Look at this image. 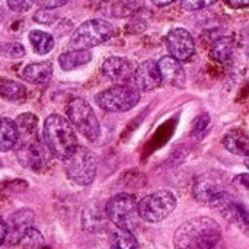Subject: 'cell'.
I'll return each instance as SVG.
<instances>
[{"label": "cell", "mask_w": 249, "mask_h": 249, "mask_svg": "<svg viewBox=\"0 0 249 249\" xmlns=\"http://www.w3.org/2000/svg\"><path fill=\"white\" fill-rule=\"evenodd\" d=\"M6 233H7V231H6V222L0 217V247L6 242Z\"/></svg>", "instance_id": "cell-31"}, {"label": "cell", "mask_w": 249, "mask_h": 249, "mask_svg": "<svg viewBox=\"0 0 249 249\" xmlns=\"http://www.w3.org/2000/svg\"><path fill=\"white\" fill-rule=\"evenodd\" d=\"M193 194L197 201L209 204L219 212H222L232 201V197L228 191L226 177L219 171H212L200 175L194 182Z\"/></svg>", "instance_id": "cell-3"}, {"label": "cell", "mask_w": 249, "mask_h": 249, "mask_svg": "<svg viewBox=\"0 0 249 249\" xmlns=\"http://www.w3.org/2000/svg\"><path fill=\"white\" fill-rule=\"evenodd\" d=\"M34 212L31 209H22L15 212L6 222V242L9 245H16L26 229L34 223Z\"/></svg>", "instance_id": "cell-12"}, {"label": "cell", "mask_w": 249, "mask_h": 249, "mask_svg": "<svg viewBox=\"0 0 249 249\" xmlns=\"http://www.w3.org/2000/svg\"><path fill=\"white\" fill-rule=\"evenodd\" d=\"M217 0H182V7L188 12H196L214 4Z\"/></svg>", "instance_id": "cell-26"}, {"label": "cell", "mask_w": 249, "mask_h": 249, "mask_svg": "<svg viewBox=\"0 0 249 249\" xmlns=\"http://www.w3.org/2000/svg\"><path fill=\"white\" fill-rule=\"evenodd\" d=\"M67 178L77 185H89L96 175V158L83 146H76L74 150L63 159Z\"/></svg>", "instance_id": "cell-4"}, {"label": "cell", "mask_w": 249, "mask_h": 249, "mask_svg": "<svg viewBox=\"0 0 249 249\" xmlns=\"http://www.w3.org/2000/svg\"><path fill=\"white\" fill-rule=\"evenodd\" d=\"M34 4V0H7V6L13 12H28Z\"/></svg>", "instance_id": "cell-27"}, {"label": "cell", "mask_w": 249, "mask_h": 249, "mask_svg": "<svg viewBox=\"0 0 249 249\" xmlns=\"http://www.w3.org/2000/svg\"><path fill=\"white\" fill-rule=\"evenodd\" d=\"M90 1H93V3H101V1H104V0H90Z\"/></svg>", "instance_id": "cell-33"}, {"label": "cell", "mask_w": 249, "mask_h": 249, "mask_svg": "<svg viewBox=\"0 0 249 249\" xmlns=\"http://www.w3.org/2000/svg\"><path fill=\"white\" fill-rule=\"evenodd\" d=\"M42 242H44L42 235L36 229H34L31 226L29 229H26L23 232V235L20 236V239L18 241L16 245L20 247V249H35L38 248V247H41Z\"/></svg>", "instance_id": "cell-25"}, {"label": "cell", "mask_w": 249, "mask_h": 249, "mask_svg": "<svg viewBox=\"0 0 249 249\" xmlns=\"http://www.w3.org/2000/svg\"><path fill=\"white\" fill-rule=\"evenodd\" d=\"M114 35V28L109 22L102 19H89L83 22L70 36V48L89 50L104 44Z\"/></svg>", "instance_id": "cell-5"}, {"label": "cell", "mask_w": 249, "mask_h": 249, "mask_svg": "<svg viewBox=\"0 0 249 249\" xmlns=\"http://www.w3.org/2000/svg\"><path fill=\"white\" fill-rule=\"evenodd\" d=\"M109 244L112 249H139V242L133 232L120 228H117V231L111 233Z\"/></svg>", "instance_id": "cell-23"}, {"label": "cell", "mask_w": 249, "mask_h": 249, "mask_svg": "<svg viewBox=\"0 0 249 249\" xmlns=\"http://www.w3.org/2000/svg\"><path fill=\"white\" fill-rule=\"evenodd\" d=\"M107 217L120 229L133 231L139 222L137 201L130 194H117L114 196L105 207Z\"/></svg>", "instance_id": "cell-9"}, {"label": "cell", "mask_w": 249, "mask_h": 249, "mask_svg": "<svg viewBox=\"0 0 249 249\" xmlns=\"http://www.w3.org/2000/svg\"><path fill=\"white\" fill-rule=\"evenodd\" d=\"M233 53V42L231 38H219L212 47V57L216 58L219 63H226Z\"/></svg>", "instance_id": "cell-24"}, {"label": "cell", "mask_w": 249, "mask_h": 249, "mask_svg": "<svg viewBox=\"0 0 249 249\" xmlns=\"http://www.w3.org/2000/svg\"><path fill=\"white\" fill-rule=\"evenodd\" d=\"M18 142V128L13 120L7 117L0 118V152L12 150Z\"/></svg>", "instance_id": "cell-19"}, {"label": "cell", "mask_w": 249, "mask_h": 249, "mask_svg": "<svg viewBox=\"0 0 249 249\" xmlns=\"http://www.w3.org/2000/svg\"><path fill=\"white\" fill-rule=\"evenodd\" d=\"M228 4L235 7V9H241V7H247L249 4V0H228Z\"/></svg>", "instance_id": "cell-30"}, {"label": "cell", "mask_w": 249, "mask_h": 249, "mask_svg": "<svg viewBox=\"0 0 249 249\" xmlns=\"http://www.w3.org/2000/svg\"><path fill=\"white\" fill-rule=\"evenodd\" d=\"M67 117L70 124L80 131L89 142H96L101 136V124L92 107L82 98H73L67 104Z\"/></svg>", "instance_id": "cell-6"}, {"label": "cell", "mask_w": 249, "mask_h": 249, "mask_svg": "<svg viewBox=\"0 0 249 249\" xmlns=\"http://www.w3.org/2000/svg\"><path fill=\"white\" fill-rule=\"evenodd\" d=\"M15 147L16 158L23 168L41 171L48 163V158L51 153L48 152L47 146L39 140V136L26 140H18Z\"/></svg>", "instance_id": "cell-10"}, {"label": "cell", "mask_w": 249, "mask_h": 249, "mask_svg": "<svg viewBox=\"0 0 249 249\" xmlns=\"http://www.w3.org/2000/svg\"><path fill=\"white\" fill-rule=\"evenodd\" d=\"M92 60V54L89 50H71L67 53H63L58 57L60 67L66 71L77 69L83 64H88Z\"/></svg>", "instance_id": "cell-18"}, {"label": "cell", "mask_w": 249, "mask_h": 249, "mask_svg": "<svg viewBox=\"0 0 249 249\" xmlns=\"http://www.w3.org/2000/svg\"><path fill=\"white\" fill-rule=\"evenodd\" d=\"M165 42H166V48H168L171 57H174L178 61L190 60L196 51L194 38L184 28L171 29L165 38Z\"/></svg>", "instance_id": "cell-11"}, {"label": "cell", "mask_w": 249, "mask_h": 249, "mask_svg": "<svg viewBox=\"0 0 249 249\" xmlns=\"http://www.w3.org/2000/svg\"><path fill=\"white\" fill-rule=\"evenodd\" d=\"M16 128H18V140H26L38 136V118L36 115L31 112L20 114L16 121Z\"/></svg>", "instance_id": "cell-20"}, {"label": "cell", "mask_w": 249, "mask_h": 249, "mask_svg": "<svg viewBox=\"0 0 249 249\" xmlns=\"http://www.w3.org/2000/svg\"><path fill=\"white\" fill-rule=\"evenodd\" d=\"M42 136L44 144L47 146L48 152L61 160L67 158L77 146L73 125L69 120L58 114H51L50 117H47V120L44 121Z\"/></svg>", "instance_id": "cell-2"}, {"label": "cell", "mask_w": 249, "mask_h": 249, "mask_svg": "<svg viewBox=\"0 0 249 249\" xmlns=\"http://www.w3.org/2000/svg\"><path fill=\"white\" fill-rule=\"evenodd\" d=\"M177 207V198L171 191H156L137 203L139 217L147 223L165 220Z\"/></svg>", "instance_id": "cell-7"}, {"label": "cell", "mask_w": 249, "mask_h": 249, "mask_svg": "<svg viewBox=\"0 0 249 249\" xmlns=\"http://www.w3.org/2000/svg\"><path fill=\"white\" fill-rule=\"evenodd\" d=\"M6 53L12 57H22L25 54V50L20 44L18 42H12V44H7L6 45Z\"/></svg>", "instance_id": "cell-29"}, {"label": "cell", "mask_w": 249, "mask_h": 249, "mask_svg": "<svg viewBox=\"0 0 249 249\" xmlns=\"http://www.w3.org/2000/svg\"><path fill=\"white\" fill-rule=\"evenodd\" d=\"M140 101V90L131 85H118L96 95L99 108L109 112H125L134 108Z\"/></svg>", "instance_id": "cell-8"}, {"label": "cell", "mask_w": 249, "mask_h": 249, "mask_svg": "<svg viewBox=\"0 0 249 249\" xmlns=\"http://www.w3.org/2000/svg\"><path fill=\"white\" fill-rule=\"evenodd\" d=\"M223 144L233 155L248 156L249 139L245 131H241V130H232V131H229L225 136V139H223Z\"/></svg>", "instance_id": "cell-17"}, {"label": "cell", "mask_w": 249, "mask_h": 249, "mask_svg": "<svg viewBox=\"0 0 249 249\" xmlns=\"http://www.w3.org/2000/svg\"><path fill=\"white\" fill-rule=\"evenodd\" d=\"M70 0H34L35 4H38L41 9H47V10H53L57 7L64 6L66 3H69Z\"/></svg>", "instance_id": "cell-28"}, {"label": "cell", "mask_w": 249, "mask_h": 249, "mask_svg": "<svg viewBox=\"0 0 249 249\" xmlns=\"http://www.w3.org/2000/svg\"><path fill=\"white\" fill-rule=\"evenodd\" d=\"M134 79V86L137 90L142 92H150L156 89L162 82H160V74L158 69V63L153 60H146L143 61L133 74Z\"/></svg>", "instance_id": "cell-13"}, {"label": "cell", "mask_w": 249, "mask_h": 249, "mask_svg": "<svg viewBox=\"0 0 249 249\" xmlns=\"http://www.w3.org/2000/svg\"><path fill=\"white\" fill-rule=\"evenodd\" d=\"M53 76V64L50 61H39L28 64L23 71L22 77L29 83H45Z\"/></svg>", "instance_id": "cell-16"}, {"label": "cell", "mask_w": 249, "mask_h": 249, "mask_svg": "<svg viewBox=\"0 0 249 249\" xmlns=\"http://www.w3.org/2000/svg\"><path fill=\"white\" fill-rule=\"evenodd\" d=\"M104 74L115 83H127L133 79L134 66L125 57H109L102 64Z\"/></svg>", "instance_id": "cell-14"}, {"label": "cell", "mask_w": 249, "mask_h": 249, "mask_svg": "<svg viewBox=\"0 0 249 249\" xmlns=\"http://www.w3.org/2000/svg\"><path fill=\"white\" fill-rule=\"evenodd\" d=\"M222 238L219 223L210 217H194L181 225L174 235L177 249H214Z\"/></svg>", "instance_id": "cell-1"}, {"label": "cell", "mask_w": 249, "mask_h": 249, "mask_svg": "<svg viewBox=\"0 0 249 249\" xmlns=\"http://www.w3.org/2000/svg\"><path fill=\"white\" fill-rule=\"evenodd\" d=\"M0 96L10 102L22 101L26 96V88L16 80L6 79L0 82Z\"/></svg>", "instance_id": "cell-22"}, {"label": "cell", "mask_w": 249, "mask_h": 249, "mask_svg": "<svg viewBox=\"0 0 249 249\" xmlns=\"http://www.w3.org/2000/svg\"><path fill=\"white\" fill-rule=\"evenodd\" d=\"M156 6H168L171 3H174L175 0H152Z\"/></svg>", "instance_id": "cell-32"}, {"label": "cell", "mask_w": 249, "mask_h": 249, "mask_svg": "<svg viewBox=\"0 0 249 249\" xmlns=\"http://www.w3.org/2000/svg\"><path fill=\"white\" fill-rule=\"evenodd\" d=\"M158 69L160 74V82L169 86L181 88L185 83V71L181 61L171 55H165L158 61Z\"/></svg>", "instance_id": "cell-15"}, {"label": "cell", "mask_w": 249, "mask_h": 249, "mask_svg": "<svg viewBox=\"0 0 249 249\" xmlns=\"http://www.w3.org/2000/svg\"><path fill=\"white\" fill-rule=\"evenodd\" d=\"M28 38H29V42H31L32 50L36 54H39V55L48 54L54 48V38H53V35L51 34H47L44 31L34 29V31L29 32Z\"/></svg>", "instance_id": "cell-21"}]
</instances>
